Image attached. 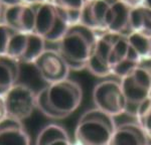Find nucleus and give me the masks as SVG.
I'll return each mask as SVG.
<instances>
[{
    "label": "nucleus",
    "mask_w": 151,
    "mask_h": 145,
    "mask_svg": "<svg viewBox=\"0 0 151 145\" xmlns=\"http://www.w3.org/2000/svg\"><path fill=\"white\" fill-rule=\"evenodd\" d=\"M131 7L120 0H90L83 7L80 23L96 32L131 33L129 16Z\"/></svg>",
    "instance_id": "obj_1"
},
{
    "label": "nucleus",
    "mask_w": 151,
    "mask_h": 145,
    "mask_svg": "<svg viewBox=\"0 0 151 145\" xmlns=\"http://www.w3.org/2000/svg\"><path fill=\"white\" fill-rule=\"evenodd\" d=\"M83 89L78 82L70 79L47 84L36 93V108L45 117L62 120L69 117L80 107Z\"/></svg>",
    "instance_id": "obj_2"
},
{
    "label": "nucleus",
    "mask_w": 151,
    "mask_h": 145,
    "mask_svg": "<svg viewBox=\"0 0 151 145\" xmlns=\"http://www.w3.org/2000/svg\"><path fill=\"white\" fill-rule=\"evenodd\" d=\"M97 37L98 32L81 23L69 26L57 42V50L64 57L70 71L87 69Z\"/></svg>",
    "instance_id": "obj_3"
},
{
    "label": "nucleus",
    "mask_w": 151,
    "mask_h": 145,
    "mask_svg": "<svg viewBox=\"0 0 151 145\" xmlns=\"http://www.w3.org/2000/svg\"><path fill=\"white\" fill-rule=\"evenodd\" d=\"M114 117L97 108L80 117L75 129V143L79 145H109L116 129Z\"/></svg>",
    "instance_id": "obj_4"
},
{
    "label": "nucleus",
    "mask_w": 151,
    "mask_h": 145,
    "mask_svg": "<svg viewBox=\"0 0 151 145\" xmlns=\"http://www.w3.org/2000/svg\"><path fill=\"white\" fill-rule=\"evenodd\" d=\"M119 81L127 105L126 114L134 117L140 104L151 96L148 62H141Z\"/></svg>",
    "instance_id": "obj_5"
},
{
    "label": "nucleus",
    "mask_w": 151,
    "mask_h": 145,
    "mask_svg": "<svg viewBox=\"0 0 151 145\" xmlns=\"http://www.w3.org/2000/svg\"><path fill=\"white\" fill-rule=\"evenodd\" d=\"M33 33L45 42H55L62 38L70 24L62 11L50 1L35 4Z\"/></svg>",
    "instance_id": "obj_6"
},
{
    "label": "nucleus",
    "mask_w": 151,
    "mask_h": 145,
    "mask_svg": "<svg viewBox=\"0 0 151 145\" xmlns=\"http://www.w3.org/2000/svg\"><path fill=\"white\" fill-rule=\"evenodd\" d=\"M93 102L95 108L114 118L126 113V100L118 80L106 79L99 82L94 87Z\"/></svg>",
    "instance_id": "obj_7"
},
{
    "label": "nucleus",
    "mask_w": 151,
    "mask_h": 145,
    "mask_svg": "<svg viewBox=\"0 0 151 145\" xmlns=\"http://www.w3.org/2000/svg\"><path fill=\"white\" fill-rule=\"evenodd\" d=\"M45 42L35 33L12 31L6 57L21 64H32L45 50Z\"/></svg>",
    "instance_id": "obj_8"
},
{
    "label": "nucleus",
    "mask_w": 151,
    "mask_h": 145,
    "mask_svg": "<svg viewBox=\"0 0 151 145\" xmlns=\"http://www.w3.org/2000/svg\"><path fill=\"white\" fill-rule=\"evenodd\" d=\"M140 64L141 60L129 42L128 36L116 34L108 57V69L111 76L121 79Z\"/></svg>",
    "instance_id": "obj_9"
},
{
    "label": "nucleus",
    "mask_w": 151,
    "mask_h": 145,
    "mask_svg": "<svg viewBox=\"0 0 151 145\" xmlns=\"http://www.w3.org/2000/svg\"><path fill=\"white\" fill-rule=\"evenodd\" d=\"M7 117L23 121L36 108V93L27 85L17 83L3 96Z\"/></svg>",
    "instance_id": "obj_10"
},
{
    "label": "nucleus",
    "mask_w": 151,
    "mask_h": 145,
    "mask_svg": "<svg viewBox=\"0 0 151 145\" xmlns=\"http://www.w3.org/2000/svg\"><path fill=\"white\" fill-rule=\"evenodd\" d=\"M40 78L47 84H53L69 78L70 67L57 50L45 48L33 62Z\"/></svg>",
    "instance_id": "obj_11"
},
{
    "label": "nucleus",
    "mask_w": 151,
    "mask_h": 145,
    "mask_svg": "<svg viewBox=\"0 0 151 145\" xmlns=\"http://www.w3.org/2000/svg\"><path fill=\"white\" fill-rule=\"evenodd\" d=\"M116 34L118 33H98L93 52L87 65V69L89 70V72L98 78H107L111 76L108 69V57Z\"/></svg>",
    "instance_id": "obj_12"
},
{
    "label": "nucleus",
    "mask_w": 151,
    "mask_h": 145,
    "mask_svg": "<svg viewBox=\"0 0 151 145\" xmlns=\"http://www.w3.org/2000/svg\"><path fill=\"white\" fill-rule=\"evenodd\" d=\"M35 5L3 6L0 21L19 32L33 33L35 16Z\"/></svg>",
    "instance_id": "obj_13"
},
{
    "label": "nucleus",
    "mask_w": 151,
    "mask_h": 145,
    "mask_svg": "<svg viewBox=\"0 0 151 145\" xmlns=\"http://www.w3.org/2000/svg\"><path fill=\"white\" fill-rule=\"evenodd\" d=\"M0 145H31V139L22 121L6 117L0 121Z\"/></svg>",
    "instance_id": "obj_14"
},
{
    "label": "nucleus",
    "mask_w": 151,
    "mask_h": 145,
    "mask_svg": "<svg viewBox=\"0 0 151 145\" xmlns=\"http://www.w3.org/2000/svg\"><path fill=\"white\" fill-rule=\"evenodd\" d=\"M149 138L136 122L117 125L109 145H147Z\"/></svg>",
    "instance_id": "obj_15"
},
{
    "label": "nucleus",
    "mask_w": 151,
    "mask_h": 145,
    "mask_svg": "<svg viewBox=\"0 0 151 145\" xmlns=\"http://www.w3.org/2000/svg\"><path fill=\"white\" fill-rule=\"evenodd\" d=\"M67 129L57 123H50L42 127L35 139V145H73Z\"/></svg>",
    "instance_id": "obj_16"
},
{
    "label": "nucleus",
    "mask_w": 151,
    "mask_h": 145,
    "mask_svg": "<svg viewBox=\"0 0 151 145\" xmlns=\"http://www.w3.org/2000/svg\"><path fill=\"white\" fill-rule=\"evenodd\" d=\"M20 65L8 57H0V95L4 96L18 83Z\"/></svg>",
    "instance_id": "obj_17"
},
{
    "label": "nucleus",
    "mask_w": 151,
    "mask_h": 145,
    "mask_svg": "<svg viewBox=\"0 0 151 145\" xmlns=\"http://www.w3.org/2000/svg\"><path fill=\"white\" fill-rule=\"evenodd\" d=\"M129 24L131 32L151 35V10L142 4L131 8Z\"/></svg>",
    "instance_id": "obj_18"
},
{
    "label": "nucleus",
    "mask_w": 151,
    "mask_h": 145,
    "mask_svg": "<svg viewBox=\"0 0 151 145\" xmlns=\"http://www.w3.org/2000/svg\"><path fill=\"white\" fill-rule=\"evenodd\" d=\"M64 13L70 26L80 23L85 0H50Z\"/></svg>",
    "instance_id": "obj_19"
},
{
    "label": "nucleus",
    "mask_w": 151,
    "mask_h": 145,
    "mask_svg": "<svg viewBox=\"0 0 151 145\" xmlns=\"http://www.w3.org/2000/svg\"><path fill=\"white\" fill-rule=\"evenodd\" d=\"M127 36L129 42L137 52L141 62H151V35L131 32Z\"/></svg>",
    "instance_id": "obj_20"
},
{
    "label": "nucleus",
    "mask_w": 151,
    "mask_h": 145,
    "mask_svg": "<svg viewBox=\"0 0 151 145\" xmlns=\"http://www.w3.org/2000/svg\"><path fill=\"white\" fill-rule=\"evenodd\" d=\"M134 118L136 119L135 122L142 128L149 140H151V96L140 104Z\"/></svg>",
    "instance_id": "obj_21"
},
{
    "label": "nucleus",
    "mask_w": 151,
    "mask_h": 145,
    "mask_svg": "<svg viewBox=\"0 0 151 145\" xmlns=\"http://www.w3.org/2000/svg\"><path fill=\"white\" fill-rule=\"evenodd\" d=\"M13 28L0 21V57H6V50Z\"/></svg>",
    "instance_id": "obj_22"
},
{
    "label": "nucleus",
    "mask_w": 151,
    "mask_h": 145,
    "mask_svg": "<svg viewBox=\"0 0 151 145\" xmlns=\"http://www.w3.org/2000/svg\"><path fill=\"white\" fill-rule=\"evenodd\" d=\"M50 0H0L2 6L11 5H35V4L43 3Z\"/></svg>",
    "instance_id": "obj_23"
},
{
    "label": "nucleus",
    "mask_w": 151,
    "mask_h": 145,
    "mask_svg": "<svg viewBox=\"0 0 151 145\" xmlns=\"http://www.w3.org/2000/svg\"><path fill=\"white\" fill-rule=\"evenodd\" d=\"M6 117H7V112H6L5 102H4L3 96L0 95V121L5 119Z\"/></svg>",
    "instance_id": "obj_24"
},
{
    "label": "nucleus",
    "mask_w": 151,
    "mask_h": 145,
    "mask_svg": "<svg viewBox=\"0 0 151 145\" xmlns=\"http://www.w3.org/2000/svg\"><path fill=\"white\" fill-rule=\"evenodd\" d=\"M120 1H122L123 3H125L127 6L133 8V7L141 5L142 2H143V0H120Z\"/></svg>",
    "instance_id": "obj_25"
},
{
    "label": "nucleus",
    "mask_w": 151,
    "mask_h": 145,
    "mask_svg": "<svg viewBox=\"0 0 151 145\" xmlns=\"http://www.w3.org/2000/svg\"><path fill=\"white\" fill-rule=\"evenodd\" d=\"M142 5H144L146 8H148L149 10H151V0H143Z\"/></svg>",
    "instance_id": "obj_26"
},
{
    "label": "nucleus",
    "mask_w": 151,
    "mask_h": 145,
    "mask_svg": "<svg viewBox=\"0 0 151 145\" xmlns=\"http://www.w3.org/2000/svg\"><path fill=\"white\" fill-rule=\"evenodd\" d=\"M148 69H149V77H150V84H151V62H148Z\"/></svg>",
    "instance_id": "obj_27"
},
{
    "label": "nucleus",
    "mask_w": 151,
    "mask_h": 145,
    "mask_svg": "<svg viewBox=\"0 0 151 145\" xmlns=\"http://www.w3.org/2000/svg\"><path fill=\"white\" fill-rule=\"evenodd\" d=\"M2 8H3V6H2V4L0 3V17H1V12H2Z\"/></svg>",
    "instance_id": "obj_28"
},
{
    "label": "nucleus",
    "mask_w": 151,
    "mask_h": 145,
    "mask_svg": "<svg viewBox=\"0 0 151 145\" xmlns=\"http://www.w3.org/2000/svg\"><path fill=\"white\" fill-rule=\"evenodd\" d=\"M85 1H86V2H87V1H90V0H85Z\"/></svg>",
    "instance_id": "obj_29"
},
{
    "label": "nucleus",
    "mask_w": 151,
    "mask_h": 145,
    "mask_svg": "<svg viewBox=\"0 0 151 145\" xmlns=\"http://www.w3.org/2000/svg\"><path fill=\"white\" fill-rule=\"evenodd\" d=\"M147 145H151V144H150V143H149V144H147Z\"/></svg>",
    "instance_id": "obj_30"
}]
</instances>
